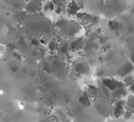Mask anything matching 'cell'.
Here are the masks:
<instances>
[{
  "label": "cell",
  "mask_w": 134,
  "mask_h": 122,
  "mask_svg": "<svg viewBox=\"0 0 134 122\" xmlns=\"http://www.w3.org/2000/svg\"><path fill=\"white\" fill-rule=\"evenodd\" d=\"M128 88H130V89H131V90H133V92H134V82H133V85H131V86H128Z\"/></svg>",
  "instance_id": "44dd1931"
},
{
  "label": "cell",
  "mask_w": 134,
  "mask_h": 122,
  "mask_svg": "<svg viewBox=\"0 0 134 122\" xmlns=\"http://www.w3.org/2000/svg\"><path fill=\"white\" fill-rule=\"evenodd\" d=\"M127 95H128V88L125 85H122V86L117 88L115 90L111 92V101L114 102V101H118V99H124Z\"/></svg>",
  "instance_id": "8fae6325"
},
{
  "label": "cell",
  "mask_w": 134,
  "mask_h": 122,
  "mask_svg": "<svg viewBox=\"0 0 134 122\" xmlns=\"http://www.w3.org/2000/svg\"><path fill=\"white\" fill-rule=\"evenodd\" d=\"M130 62H131V63L134 65V50H133V52H131V55H130Z\"/></svg>",
  "instance_id": "ffe728a7"
},
{
  "label": "cell",
  "mask_w": 134,
  "mask_h": 122,
  "mask_svg": "<svg viewBox=\"0 0 134 122\" xmlns=\"http://www.w3.org/2000/svg\"><path fill=\"white\" fill-rule=\"evenodd\" d=\"M125 108H127L130 112L134 113V95H130L127 98V102H125Z\"/></svg>",
  "instance_id": "2e32d148"
},
{
  "label": "cell",
  "mask_w": 134,
  "mask_h": 122,
  "mask_svg": "<svg viewBox=\"0 0 134 122\" xmlns=\"http://www.w3.org/2000/svg\"><path fill=\"white\" fill-rule=\"evenodd\" d=\"M68 43H69L71 53L82 52V50H84V46H85V38H84V36H75V38L69 39Z\"/></svg>",
  "instance_id": "52a82bcc"
},
{
  "label": "cell",
  "mask_w": 134,
  "mask_h": 122,
  "mask_svg": "<svg viewBox=\"0 0 134 122\" xmlns=\"http://www.w3.org/2000/svg\"><path fill=\"white\" fill-rule=\"evenodd\" d=\"M85 92L88 93V96H90L92 101L99 96V89H98V86H97V85H88V88L85 89Z\"/></svg>",
  "instance_id": "9a60e30c"
},
{
  "label": "cell",
  "mask_w": 134,
  "mask_h": 122,
  "mask_svg": "<svg viewBox=\"0 0 134 122\" xmlns=\"http://www.w3.org/2000/svg\"><path fill=\"white\" fill-rule=\"evenodd\" d=\"M125 9H127V2L125 0H104V9H102V12L108 17L121 15Z\"/></svg>",
  "instance_id": "3957f363"
},
{
  "label": "cell",
  "mask_w": 134,
  "mask_h": 122,
  "mask_svg": "<svg viewBox=\"0 0 134 122\" xmlns=\"http://www.w3.org/2000/svg\"><path fill=\"white\" fill-rule=\"evenodd\" d=\"M53 26H55L56 33L66 40L75 38V36H79V33L82 32V25L76 19L68 17V16H59L53 22Z\"/></svg>",
  "instance_id": "7a4b0ae2"
},
{
  "label": "cell",
  "mask_w": 134,
  "mask_h": 122,
  "mask_svg": "<svg viewBox=\"0 0 134 122\" xmlns=\"http://www.w3.org/2000/svg\"><path fill=\"white\" fill-rule=\"evenodd\" d=\"M125 111V102L124 99H118V101H114L113 102V111H111V116L114 119H118L122 116Z\"/></svg>",
  "instance_id": "9c48e42d"
},
{
  "label": "cell",
  "mask_w": 134,
  "mask_h": 122,
  "mask_svg": "<svg viewBox=\"0 0 134 122\" xmlns=\"http://www.w3.org/2000/svg\"><path fill=\"white\" fill-rule=\"evenodd\" d=\"M71 70H72L76 76H85L91 72V66H90V63L85 62V60H75L71 65Z\"/></svg>",
  "instance_id": "8992f818"
},
{
  "label": "cell",
  "mask_w": 134,
  "mask_h": 122,
  "mask_svg": "<svg viewBox=\"0 0 134 122\" xmlns=\"http://www.w3.org/2000/svg\"><path fill=\"white\" fill-rule=\"evenodd\" d=\"M78 103L81 105V106L90 108V106H92V99H91L90 96H88V93L84 90V92L78 96Z\"/></svg>",
  "instance_id": "5bb4252c"
},
{
  "label": "cell",
  "mask_w": 134,
  "mask_h": 122,
  "mask_svg": "<svg viewBox=\"0 0 134 122\" xmlns=\"http://www.w3.org/2000/svg\"><path fill=\"white\" fill-rule=\"evenodd\" d=\"M42 69H43L45 73L53 76L58 81H66L71 73V68L68 66V63L58 56H52V58L43 60Z\"/></svg>",
  "instance_id": "6da1fadb"
},
{
  "label": "cell",
  "mask_w": 134,
  "mask_h": 122,
  "mask_svg": "<svg viewBox=\"0 0 134 122\" xmlns=\"http://www.w3.org/2000/svg\"><path fill=\"white\" fill-rule=\"evenodd\" d=\"M133 82H134V78L131 75H127V76H124V78H122V83L125 85V86H131V85H133Z\"/></svg>",
  "instance_id": "ac0fdd59"
},
{
  "label": "cell",
  "mask_w": 134,
  "mask_h": 122,
  "mask_svg": "<svg viewBox=\"0 0 134 122\" xmlns=\"http://www.w3.org/2000/svg\"><path fill=\"white\" fill-rule=\"evenodd\" d=\"M81 10H82L81 2H78V0H69L66 4V9H65V15L68 17H75Z\"/></svg>",
  "instance_id": "ba28073f"
},
{
  "label": "cell",
  "mask_w": 134,
  "mask_h": 122,
  "mask_svg": "<svg viewBox=\"0 0 134 122\" xmlns=\"http://www.w3.org/2000/svg\"><path fill=\"white\" fill-rule=\"evenodd\" d=\"M122 118L127 119V121H128V119H131V118H133V112H130L128 109H125L124 113H122Z\"/></svg>",
  "instance_id": "d6986e66"
},
{
  "label": "cell",
  "mask_w": 134,
  "mask_h": 122,
  "mask_svg": "<svg viewBox=\"0 0 134 122\" xmlns=\"http://www.w3.org/2000/svg\"><path fill=\"white\" fill-rule=\"evenodd\" d=\"M41 2H42V3H45V2H48V0H41Z\"/></svg>",
  "instance_id": "7402d4cb"
},
{
  "label": "cell",
  "mask_w": 134,
  "mask_h": 122,
  "mask_svg": "<svg viewBox=\"0 0 134 122\" xmlns=\"http://www.w3.org/2000/svg\"><path fill=\"white\" fill-rule=\"evenodd\" d=\"M92 106L97 111V113L104 118L111 116V111H113V101L108 98H97L92 101Z\"/></svg>",
  "instance_id": "277c9868"
},
{
  "label": "cell",
  "mask_w": 134,
  "mask_h": 122,
  "mask_svg": "<svg viewBox=\"0 0 134 122\" xmlns=\"http://www.w3.org/2000/svg\"><path fill=\"white\" fill-rule=\"evenodd\" d=\"M108 27H110L111 30H114V32H117V30H120V27H121V23H120L118 20H110L108 22Z\"/></svg>",
  "instance_id": "e0dca14e"
},
{
  "label": "cell",
  "mask_w": 134,
  "mask_h": 122,
  "mask_svg": "<svg viewBox=\"0 0 134 122\" xmlns=\"http://www.w3.org/2000/svg\"><path fill=\"white\" fill-rule=\"evenodd\" d=\"M133 70H134V65L131 63V62H124V63L117 69V73H118L121 78H124V76H127V75H131Z\"/></svg>",
  "instance_id": "7c38bea8"
},
{
  "label": "cell",
  "mask_w": 134,
  "mask_h": 122,
  "mask_svg": "<svg viewBox=\"0 0 134 122\" xmlns=\"http://www.w3.org/2000/svg\"><path fill=\"white\" fill-rule=\"evenodd\" d=\"M133 118H134V113H133Z\"/></svg>",
  "instance_id": "603a6c76"
},
{
  "label": "cell",
  "mask_w": 134,
  "mask_h": 122,
  "mask_svg": "<svg viewBox=\"0 0 134 122\" xmlns=\"http://www.w3.org/2000/svg\"><path fill=\"white\" fill-rule=\"evenodd\" d=\"M101 85H104L107 89H110L111 92L113 90H115L117 88H120V86H122V81H120V79H115V78H102L101 79V82H99Z\"/></svg>",
  "instance_id": "30bf717a"
},
{
  "label": "cell",
  "mask_w": 134,
  "mask_h": 122,
  "mask_svg": "<svg viewBox=\"0 0 134 122\" xmlns=\"http://www.w3.org/2000/svg\"><path fill=\"white\" fill-rule=\"evenodd\" d=\"M55 7V13L56 15H65V9H66V4L69 0H51Z\"/></svg>",
  "instance_id": "4fadbf2b"
},
{
  "label": "cell",
  "mask_w": 134,
  "mask_h": 122,
  "mask_svg": "<svg viewBox=\"0 0 134 122\" xmlns=\"http://www.w3.org/2000/svg\"><path fill=\"white\" fill-rule=\"evenodd\" d=\"M42 9H43V3L41 0H26L23 4V10L27 15H39L42 13Z\"/></svg>",
  "instance_id": "5b68a950"
}]
</instances>
